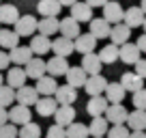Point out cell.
I'll return each instance as SVG.
<instances>
[{"label": "cell", "mask_w": 146, "mask_h": 138, "mask_svg": "<svg viewBox=\"0 0 146 138\" xmlns=\"http://www.w3.org/2000/svg\"><path fill=\"white\" fill-rule=\"evenodd\" d=\"M97 41L99 39L97 37H92L90 32H86V35H80L78 39H75V52H80V54H92L95 52V48H97Z\"/></svg>", "instance_id": "cell-22"}, {"label": "cell", "mask_w": 146, "mask_h": 138, "mask_svg": "<svg viewBox=\"0 0 146 138\" xmlns=\"http://www.w3.org/2000/svg\"><path fill=\"white\" fill-rule=\"evenodd\" d=\"M30 50L35 52V54H39V56L47 54V52L52 50L50 37H45V35H41V32H36L35 37H30Z\"/></svg>", "instance_id": "cell-28"}, {"label": "cell", "mask_w": 146, "mask_h": 138, "mask_svg": "<svg viewBox=\"0 0 146 138\" xmlns=\"http://www.w3.org/2000/svg\"><path fill=\"white\" fill-rule=\"evenodd\" d=\"M0 138H19V129H17V125H13V123L0 125Z\"/></svg>", "instance_id": "cell-40"}, {"label": "cell", "mask_w": 146, "mask_h": 138, "mask_svg": "<svg viewBox=\"0 0 146 138\" xmlns=\"http://www.w3.org/2000/svg\"><path fill=\"white\" fill-rule=\"evenodd\" d=\"M22 17L19 15V11H17V7L15 5H0V24H13L15 26V22Z\"/></svg>", "instance_id": "cell-33"}, {"label": "cell", "mask_w": 146, "mask_h": 138, "mask_svg": "<svg viewBox=\"0 0 146 138\" xmlns=\"http://www.w3.org/2000/svg\"><path fill=\"white\" fill-rule=\"evenodd\" d=\"M19 46V35L15 30H9V28H0V48L2 50H13V48Z\"/></svg>", "instance_id": "cell-31"}, {"label": "cell", "mask_w": 146, "mask_h": 138, "mask_svg": "<svg viewBox=\"0 0 146 138\" xmlns=\"http://www.w3.org/2000/svg\"><path fill=\"white\" fill-rule=\"evenodd\" d=\"M58 2H60L62 7H73L75 2H80V0H58Z\"/></svg>", "instance_id": "cell-48"}, {"label": "cell", "mask_w": 146, "mask_h": 138, "mask_svg": "<svg viewBox=\"0 0 146 138\" xmlns=\"http://www.w3.org/2000/svg\"><path fill=\"white\" fill-rule=\"evenodd\" d=\"M7 123H11L9 121V110L0 106V125H7Z\"/></svg>", "instance_id": "cell-45"}, {"label": "cell", "mask_w": 146, "mask_h": 138, "mask_svg": "<svg viewBox=\"0 0 146 138\" xmlns=\"http://www.w3.org/2000/svg\"><path fill=\"white\" fill-rule=\"evenodd\" d=\"M39 32L45 35V37H52V35L60 32V19H56V17H43V19H39Z\"/></svg>", "instance_id": "cell-34"}, {"label": "cell", "mask_w": 146, "mask_h": 138, "mask_svg": "<svg viewBox=\"0 0 146 138\" xmlns=\"http://www.w3.org/2000/svg\"><path fill=\"white\" fill-rule=\"evenodd\" d=\"M26 80H28L26 69L17 67V65L7 69V84H9L11 88H22V86H26Z\"/></svg>", "instance_id": "cell-10"}, {"label": "cell", "mask_w": 146, "mask_h": 138, "mask_svg": "<svg viewBox=\"0 0 146 138\" xmlns=\"http://www.w3.org/2000/svg\"><path fill=\"white\" fill-rule=\"evenodd\" d=\"M11 65V56L7 54L5 50H0V71H5V69H9Z\"/></svg>", "instance_id": "cell-43"}, {"label": "cell", "mask_w": 146, "mask_h": 138, "mask_svg": "<svg viewBox=\"0 0 146 138\" xmlns=\"http://www.w3.org/2000/svg\"><path fill=\"white\" fill-rule=\"evenodd\" d=\"M105 119L114 125H125L129 119V110L123 106V104H110L108 112H105Z\"/></svg>", "instance_id": "cell-4"}, {"label": "cell", "mask_w": 146, "mask_h": 138, "mask_svg": "<svg viewBox=\"0 0 146 138\" xmlns=\"http://www.w3.org/2000/svg\"><path fill=\"white\" fill-rule=\"evenodd\" d=\"M86 80H88V74L84 71L82 65H75V67H71V69L67 71V84H71L73 88L84 86V84H86Z\"/></svg>", "instance_id": "cell-25"}, {"label": "cell", "mask_w": 146, "mask_h": 138, "mask_svg": "<svg viewBox=\"0 0 146 138\" xmlns=\"http://www.w3.org/2000/svg\"><path fill=\"white\" fill-rule=\"evenodd\" d=\"M24 69H26L28 78H32V80H41L43 76H47V60H43L41 56H35V58H32Z\"/></svg>", "instance_id": "cell-7"}, {"label": "cell", "mask_w": 146, "mask_h": 138, "mask_svg": "<svg viewBox=\"0 0 146 138\" xmlns=\"http://www.w3.org/2000/svg\"><path fill=\"white\" fill-rule=\"evenodd\" d=\"M144 19H146V13L142 11V7H129V9H125V19L123 22L127 24L129 28L144 26Z\"/></svg>", "instance_id": "cell-14"}, {"label": "cell", "mask_w": 146, "mask_h": 138, "mask_svg": "<svg viewBox=\"0 0 146 138\" xmlns=\"http://www.w3.org/2000/svg\"><path fill=\"white\" fill-rule=\"evenodd\" d=\"M108 84H110V82H108L101 74H99V76H88L86 84H84V91H86L90 97H97V95H101V93H105Z\"/></svg>", "instance_id": "cell-9"}, {"label": "cell", "mask_w": 146, "mask_h": 138, "mask_svg": "<svg viewBox=\"0 0 146 138\" xmlns=\"http://www.w3.org/2000/svg\"><path fill=\"white\" fill-rule=\"evenodd\" d=\"M142 28H144V32H146V19H144V26H142Z\"/></svg>", "instance_id": "cell-52"}, {"label": "cell", "mask_w": 146, "mask_h": 138, "mask_svg": "<svg viewBox=\"0 0 146 138\" xmlns=\"http://www.w3.org/2000/svg\"><path fill=\"white\" fill-rule=\"evenodd\" d=\"M135 74H140L142 78L146 80V58H142V60H137V63H135Z\"/></svg>", "instance_id": "cell-44"}, {"label": "cell", "mask_w": 146, "mask_h": 138, "mask_svg": "<svg viewBox=\"0 0 146 138\" xmlns=\"http://www.w3.org/2000/svg\"><path fill=\"white\" fill-rule=\"evenodd\" d=\"M47 138H67V127L54 123L50 129H47Z\"/></svg>", "instance_id": "cell-42"}, {"label": "cell", "mask_w": 146, "mask_h": 138, "mask_svg": "<svg viewBox=\"0 0 146 138\" xmlns=\"http://www.w3.org/2000/svg\"><path fill=\"white\" fill-rule=\"evenodd\" d=\"M110 108V101L105 99V95H97V97H90L86 104V112L95 119V117H105V112H108Z\"/></svg>", "instance_id": "cell-3"}, {"label": "cell", "mask_w": 146, "mask_h": 138, "mask_svg": "<svg viewBox=\"0 0 146 138\" xmlns=\"http://www.w3.org/2000/svg\"><path fill=\"white\" fill-rule=\"evenodd\" d=\"M58 101H56V97H39V101H36V115L39 117H54L56 110H58Z\"/></svg>", "instance_id": "cell-18"}, {"label": "cell", "mask_w": 146, "mask_h": 138, "mask_svg": "<svg viewBox=\"0 0 146 138\" xmlns=\"http://www.w3.org/2000/svg\"><path fill=\"white\" fill-rule=\"evenodd\" d=\"M129 138H146V132H131Z\"/></svg>", "instance_id": "cell-49"}, {"label": "cell", "mask_w": 146, "mask_h": 138, "mask_svg": "<svg viewBox=\"0 0 146 138\" xmlns=\"http://www.w3.org/2000/svg\"><path fill=\"white\" fill-rule=\"evenodd\" d=\"M69 69H71V65H69V60L62 58V56H52V58L47 60V74L54 76V78H58V76H67Z\"/></svg>", "instance_id": "cell-17"}, {"label": "cell", "mask_w": 146, "mask_h": 138, "mask_svg": "<svg viewBox=\"0 0 146 138\" xmlns=\"http://www.w3.org/2000/svg\"><path fill=\"white\" fill-rule=\"evenodd\" d=\"M2 84H5V80H2V74H0V86H2Z\"/></svg>", "instance_id": "cell-51"}, {"label": "cell", "mask_w": 146, "mask_h": 138, "mask_svg": "<svg viewBox=\"0 0 146 138\" xmlns=\"http://www.w3.org/2000/svg\"><path fill=\"white\" fill-rule=\"evenodd\" d=\"M101 65H103V60H101L99 54H84L82 56V67L84 71H86L88 76H99L101 74Z\"/></svg>", "instance_id": "cell-24"}, {"label": "cell", "mask_w": 146, "mask_h": 138, "mask_svg": "<svg viewBox=\"0 0 146 138\" xmlns=\"http://www.w3.org/2000/svg\"><path fill=\"white\" fill-rule=\"evenodd\" d=\"M86 2L92 7V9H95V7H105V5L110 2V0H86Z\"/></svg>", "instance_id": "cell-47"}, {"label": "cell", "mask_w": 146, "mask_h": 138, "mask_svg": "<svg viewBox=\"0 0 146 138\" xmlns=\"http://www.w3.org/2000/svg\"><path fill=\"white\" fill-rule=\"evenodd\" d=\"M56 101H58L60 106H71V104H75V99H78V88H73L71 84H62V86H58V91H56Z\"/></svg>", "instance_id": "cell-19"}, {"label": "cell", "mask_w": 146, "mask_h": 138, "mask_svg": "<svg viewBox=\"0 0 146 138\" xmlns=\"http://www.w3.org/2000/svg\"><path fill=\"white\" fill-rule=\"evenodd\" d=\"M99 56H101V60H103V65H112V63H116V60L120 58V48L114 46V43H110V46L101 48Z\"/></svg>", "instance_id": "cell-35"}, {"label": "cell", "mask_w": 146, "mask_h": 138, "mask_svg": "<svg viewBox=\"0 0 146 138\" xmlns=\"http://www.w3.org/2000/svg\"><path fill=\"white\" fill-rule=\"evenodd\" d=\"M13 101H17V91L11 88L9 84H2V86H0V106L7 108V106H11Z\"/></svg>", "instance_id": "cell-36"}, {"label": "cell", "mask_w": 146, "mask_h": 138, "mask_svg": "<svg viewBox=\"0 0 146 138\" xmlns=\"http://www.w3.org/2000/svg\"><path fill=\"white\" fill-rule=\"evenodd\" d=\"M71 17L73 19H78V22H88L90 24L92 19V7L88 5L86 0H84V2H75V5L71 7Z\"/></svg>", "instance_id": "cell-20"}, {"label": "cell", "mask_w": 146, "mask_h": 138, "mask_svg": "<svg viewBox=\"0 0 146 138\" xmlns=\"http://www.w3.org/2000/svg\"><path fill=\"white\" fill-rule=\"evenodd\" d=\"M9 121L13 125H26V123H30L32 121V112H30V108L28 106H22V104H17V106H13L9 110Z\"/></svg>", "instance_id": "cell-6"}, {"label": "cell", "mask_w": 146, "mask_h": 138, "mask_svg": "<svg viewBox=\"0 0 146 138\" xmlns=\"http://www.w3.org/2000/svg\"><path fill=\"white\" fill-rule=\"evenodd\" d=\"M137 48H140V50H142V54H146V32H144V35H142V37H137Z\"/></svg>", "instance_id": "cell-46"}, {"label": "cell", "mask_w": 146, "mask_h": 138, "mask_svg": "<svg viewBox=\"0 0 146 138\" xmlns=\"http://www.w3.org/2000/svg\"><path fill=\"white\" fill-rule=\"evenodd\" d=\"M101 138H108V136H101Z\"/></svg>", "instance_id": "cell-53"}, {"label": "cell", "mask_w": 146, "mask_h": 138, "mask_svg": "<svg viewBox=\"0 0 146 138\" xmlns=\"http://www.w3.org/2000/svg\"><path fill=\"white\" fill-rule=\"evenodd\" d=\"M15 32L19 37H35V32H39V19L32 15H22L15 22Z\"/></svg>", "instance_id": "cell-1"}, {"label": "cell", "mask_w": 146, "mask_h": 138, "mask_svg": "<svg viewBox=\"0 0 146 138\" xmlns=\"http://www.w3.org/2000/svg\"><path fill=\"white\" fill-rule=\"evenodd\" d=\"M131 132H129L127 125H112L108 132V138H129Z\"/></svg>", "instance_id": "cell-39"}, {"label": "cell", "mask_w": 146, "mask_h": 138, "mask_svg": "<svg viewBox=\"0 0 146 138\" xmlns=\"http://www.w3.org/2000/svg\"><path fill=\"white\" fill-rule=\"evenodd\" d=\"M129 37H131V28H129L125 22L112 26V35H110V39H112L114 46L120 48V46H125V43H129Z\"/></svg>", "instance_id": "cell-16"}, {"label": "cell", "mask_w": 146, "mask_h": 138, "mask_svg": "<svg viewBox=\"0 0 146 138\" xmlns=\"http://www.w3.org/2000/svg\"><path fill=\"white\" fill-rule=\"evenodd\" d=\"M120 60L125 65H135L137 60H142V50L137 48V43H125L120 46Z\"/></svg>", "instance_id": "cell-11"}, {"label": "cell", "mask_w": 146, "mask_h": 138, "mask_svg": "<svg viewBox=\"0 0 146 138\" xmlns=\"http://www.w3.org/2000/svg\"><path fill=\"white\" fill-rule=\"evenodd\" d=\"M52 52H54V56H62V58H69V56L75 52V41L73 39H67L60 35L58 39H54L52 41Z\"/></svg>", "instance_id": "cell-2"}, {"label": "cell", "mask_w": 146, "mask_h": 138, "mask_svg": "<svg viewBox=\"0 0 146 138\" xmlns=\"http://www.w3.org/2000/svg\"><path fill=\"white\" fill-rule=\"evenodd\" d=\"M54 119H56V125L69 127L71 123H75V108H73V106H58Z\"/></svg>", "instance_id": "cell-29"}, {"label": "cell", "mask_w": 146, "mask_h": 138, "mask_svg": "<svg viewBox=\"0 0 146 138\" xmlns=\"http://www.w3.org/2000/svg\"><path fill=\"white\" fill-rule=\"evenodd\" d=\"M103 95H105V99H108L110 104H123L127 91H125V86H123L120 82H110Z\"/></svg>", "instance_id": "cell-26"}, {"label": "cell", "mask_w": 146, "mask_h": 138, "mask_svg": "<svg viewBox=\"0 0 146 138\" xmlns=\"http://www.w3.org/2000/svg\"><path fill=\"white\" fill-rule=\"evenodd\" d=\"M127 127L131 129V132H144V129H146V110H137V108H133V112H129Z\"/></svg>", "instance_id": "cell-27"}, {"label": "cell", "mask_w": 146, "mask_h": 138, "mask_svg": "<svg viewBox=\"0 0 146 138\" xmlns=\"http://www.w3.org/2000/svg\"><path fill=\"white\" fill-rule=\"evenodd\" d=\"M88 129H90V136H92V138L108 136V132H110V121L105 119V117H95V119L90 121V125H88Z\"/></svg>", "instance_id": "cell-32"}, {"label": "cell", "mask_w": 146, "mask_h": 138, "mask_svg": "<svg viewBox=\"0 0 146 138\" xmlns=\"http://www.w3.org/2000/svg\"><path fill=\"white\" fill-rule=\"evenodd\" d=\"M120 84L125 86V91H131V93H137L144 88V78L135 71H125L123 78H120Z\"/></svg>", "instance_id": "cell-15"}, {"label": "cell", "mask_w": 146, "mask_h": 138, "mask_svg": "<svg viewBox=\"0 0 146 138\" xmlns=\"http://www.w3.org/2000/svg\"><path fill=\"white\" fill-rule=\"evenodd\" d=\"M103 17L108 19L112 26L114 24H120L125 19V9L120 7V2H116V0H110L108 5L103 7Z\"/></svg>", "instance_id": "cell-5"}, {"label": "cell", "mask_w": 146, "mask_h": 138, "mask_svg": "<svg viewBox=\"0 0 146 138\" xmlns=\"http://www.w3.org/2000/svg\"><path fill=\"white\" fill-rule=\"evenodd\" d=\"M60 9H62V5L58 0H39V5H36V11L43 17H58Z\"/></svg>", "instance_id": "cell-30"}, {"label": "cell", "mask_w": 146, "mask_h": 138, "mask_svg": "<svg viewBox=\"0 0 146 138\" xmlns=\"http://www.w3.org/2000/svg\"><path fill=\"white\" fill-rule=\"evenodd\" d=\"M36 101H39V91H36L35 86H22L17 88V104H22V106H36Z\"/></svg>", "instance_id": "cell-23"}, {"label": "cell", "mask_w": 146, "mask_h": 138, "mask_svg": "<svg viewBox=\"0 0 146 138\" xmlns=\"http://www.w3.org/2000/svg\"><path fill=\"white\" fill-rule=\"evenodd\" d=\"M60 35L75 41V39L82 35V32H80V22H78V19H73L71 15L64 17V19H60Z\"/></svg>", "instance_id": "cell-21"}, {"label": "cell", "mask_w": 146, "mask_h": 138, "mask_svg": "<svg viewBox=\"0 0 146 138\" xmlns=\"http://www.w3.org/2000/svg\"><path fill=\"white\" fill-rule=\"evenodd\" d=\"M35 52L30 50V46H17V48H13V50L9 52V56H11V63L13 65H17V67H26L28 63H30L32 58H35Z\"/></svg>", "instance_id": "cell-8"}, {"label": "cell", "mask_w": 146, "mask_h": 138, "mask_svg": "<svg viewBox=\"0 0 146 138\" xmlns=\"http://www.w3.org/2000/svg\"><path fill=\"white\" fill-rule=\"evenodd\" d=\"M140 7H142V11L146 13V0H142V5H140Z\"/></svg>", "instance_id": "cell-50"}, {"label": "cell", "mask_w": 146, "mask_h": 138, "mask_svg": "<svg viewBox=\"0 0 146 138\" xmlns=\"http://www.w3.org/2000/svg\"><path fill=\"white\" fill-rule=\"evenodd\" d=\"M90 136V129L84 123H71L67 127V138H88Z\"/></svg>", "instance_id": "cell-37"}, {"label": "cell", "mask_w": 146, "mask_h": 138, "mask_svg": "<svg viewBox=\"0 0 146 138\" xmlns=\"http://www.w3.org/2000/svg\"><path fill=\"white\" fill-rule=\"evenodd\" d=\"M90 35L97 37V39H110V35H112V24L105 17H95L90 22Z\"/></svg>", "instance_id": "cell-13"}, {"label": "cell", "mask_w": 146, "mask_h": 138, "mask_svg": "<svg viewBox=\"0 0 146 138\" xmlns=\"http://www.w3.org/2000/svg\"><path fill=\"white\" fill-rule=\"evenodd\" d=\"M19 138H41V127L30 121V123L19 127Z\"/></svg>", "instance_id": "cell-38"}, {"label": "cell", "mask_w": 146, "mask_h": 138, "mask_svg": "<svg viewBox=\"0 0 146 138\" xmlns=\"http://www.w3.org/2000/svg\"><path fill=\"white\" fill-rule=\"evenodd\" d=\"M133 106L137 108V110H146V88H142V91L133 93Z\"/></svg>", "instance_id": "cell-41"}, {"label": "cell", "mask_w": 146, "mask_h": 138, "mask_svg": "<svg viewBox=\"0 0 146 138\" xmlns=\"http://www.w3.org/2000/svg\"><path fill=\"white\" fill-rule=\"evenodd\" d=\"M35 88L39 91V95H41V97H54L56 91H58V84H56V78H54V76L47 74V76H43L41 80H36Z\"/></svg>", "instance_id": "cell-12"}]
</instances>
